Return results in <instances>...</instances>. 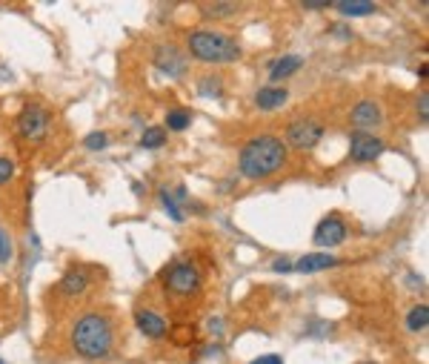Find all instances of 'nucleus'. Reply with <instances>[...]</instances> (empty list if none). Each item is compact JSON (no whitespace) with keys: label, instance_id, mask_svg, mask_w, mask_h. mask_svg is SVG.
I'll list each match as a JSON object with an SVG mask.
<instances>
[{"label":"nucleus","instance_id":"1","mask_svg":"<svg viewBox=\"0 0 429 364\" xmlns=\"http://www.w3.org/2000/svg\"><path fill=\"white\" fill-rule=\"evenodd\" d=\"M284 164H286V144L281 138H275V135L252 138L247 146L240 149V158H238L240 172L247 178H252V181L269 178L272 172H278Z\"/></svg>","mask_w":429,"mask_h":364},{"label":"nucleus","instance_id":"2","mask_svg":"<svg viewBox=\"0 0 429 364\" xmlns=\"http://www.w3.org/2000/svg\"><path fill=\"white\" fill-rule=\"evenodd\" d=\"M72 344L83 358L109 356V350L115 344V332H112L109 318L101 313H86L72 330Z\"/></svg>","mask_w":429,"mask_h":364},{"label":"nucleus","instance_id":"3","mask_svg":"<svg viewBox=\"0 0 429 364\" xmlns=\"http://www.w3.org/2000/svg\"><path fill=\"white\" fill-rule=\"evenodd\" d=\"M187 46L198 60H206V64H229V60L240 57V46L232 38H226L221 32H209V29L189 32Z\"/></svg>","mask_w":429,"mask_h":364},{"label":"nucleus","instance_id":"4","mask_svg":"<svg viewBox=\"0 0 429 364\" xmlns=\"http://www.w3.org/2000/svg\"><path fill=\"white\" fill-rule=\"evenodd\" d=\"M163 281H166V290L175 293V295H192L201 287V272L192 261H177V264L169 267Z\"/></svg>","mask_w":429,"mask_h":364},{"label":"nucleus","instance_id":"5","mask_svg":"<svg viewBox=\"0 0 429 364\" xmlns=\"http://www.w3.org/2000/svg\"><path fill=\"white\" fill-rule=\"evenodd\" d=\"M17 132L32 144L43 141L46 132H49V112L41 104H26L20 118H17Z\"/></svg>","mask_w":429,"mask_h":364},{"label":"nucleus","instance_id":"6","mask_svg":"<svg viewBox=\"0 0 429 364\" xmlns=\"http://www.w3.org/2000/svg\"><path fill=\"white\" fill-rule=\"evenodd\" d=\"M323 132H326L323 124H318V120H312V118H300V120L286 127V141L295 149H315L321 144Z\"/></svg>","mask_w":429,"mask_h":364},{"label":"nucleus","instance_id":"7","mask_svg":"<svg viewBox=\"0 0 429 364\" xmlns=\"http://www.w3.org/2000/svg\"><path fill=\"white\" fill-rule=\"evenodd\" d=\"M384 149H386V144H384L378 135H372V132H352V135H349V155H352V161H358V164H366V161L381 158Z\"/></svg>","mask_w":429,"mask_h":364},{"label":"nucleus","instance_id":"8","mask_svg":"<svg viewBox=\"0 0 429 364\" xmlns=\"http://www.w3.org/2000/svg\"><path fill=\"white\" fill-rule=\"evenodd\" d=\"M349 120H352L355 130H375V127H381L384 112L375 101H358L349 112Z\"/></svg>","mask_w":429,"mask_h":364},{"label":"nucleus","instance_id":"9","mask_svg":"<svg viewBox=\"0 0 429 364\" xmlns=\"http://www.w3.org/2000/svg\"><path fill=\"white\" fill-rule=\"evenodd\" d=\"M155 66L161 69V72H166V78H180L183 72H187V57H183V52H177L175 46H158V52H155Z\"/></svg>","mask_w":429,"mask_h":364},{"label":"nucleus","instance_id":"10","mask_svg":"<svg viewBox=\"0 0 429 364\" xmlns=\"http://www.w3.org/2000/svg\"><path fill=\"white\" fill-rule=\"evenodd\" d=\"M347 238V224L341 216H329L318 224L315 230V244L318 247H335V244H341V241Z\"/></svg>","mask_w":429,"mask_h":364},{"label":"nucleus","instance_id":"11","mask_svg":"<svg viewBox=\"0 0 429 364\" xmlns=\"http://www.w3.org/2000/svg\"><path fill=\"white\" fill-rule=\"evenodd\" d=\"M341 261L335 258V255H329V253H310V255H303V258H298L295 264H292V270H298V272H321V270H329V267H338Z\"/></svg>","mask_w":429,"mask_h":364},{"label":"nucleus","instance_id":"12","mask_svg":"<svg viewBox=\"0 0 429 364\" xmlns=\"http://www.w3.org/2000/svg\"><path fill=\"white\" fill-rule=\"evenodd\" d=\"M135 321H138V330L149 339H161L166 332V318L158 316V313H152V310H138Z\"/></svg>","mask_w":429,"mask_h":364},{"label":"nucleus","instance_id":"13","mask_svg":"<svg viewBox=\"0 0 429 364\" xmlns=\"http://www.w3.org/2000/svg\"><path fill=\"white\" fill-rule=\"evenodd\" d=\"M286 98H289V92L284 86H263V89H258V95H255V104H258V109H278V106H284L286 104Z\"/></svg>","mask_w":429,"mask_h":364},{"label":"nucleus","instance_id":"14","mask_svg":"<svg viewBox=\"0 0 429 364\" xmlns=\"http://www.w3.org/2000/svg\"><path fill=\"white\" fill-rule=\"evenodd\" d=\"M303 64V57L300 55H284L278 60H272V66H269V78L272 80H281V78H289L292 72H298Z\"/></svg>","mask_w":429,"mask_h":364},{"label":"nucleus","instance_id":"15","mask_svg":"<svg viewBox=\"0 0 429 364\" xmlns=\"http://www.w3.org/2000/svg\"><path fill=\"white\" fill-rule=\"evenodd\" d=\"M344 18H366L375 12V4H366V0H341V4H335Z\"/></svg>","mask_w":429,"mask_h":364},{"label":"nucleus","instance_id":"16","mask_svg":"<svg viewBox=\"0 0 429 364\" xmlns=\"http://www.w3.org/2000/svg\"><path fill=\"white\" fill-rule=\"evenodd\" d=\"M86 284H89V276L83 270H69L64 276V281H60V290H64L66 295H78V293L86 290Z\"/></svg>","mask_w":429,"mask_h":364},{"label":"nucleus","instance_id":"17","mask_svg":"<svg viewBox=\"0 0 429 364\" xmlns=\"http://www.w3.org/2000/svg\"><path fill=\"white\" fill-rule=\"evenodd\" d=\"M201 12L206 18H214V20H224V18H232L238 12L235 4H201Z\"/></svg>","mask_w":429,"mask_h":364},{"label":"nucleus","instance_id":"18","mask_svg":"<svg viewBox=\"0 0 429 364\" xmlns=\"http://www.w3.org/2000/svg\"><path fill=\"white\" fill-rule=\"evenodd\" d=\"M426 324H429V310H426V304L412 307L409 316H407V327H409L412 332H421V330H426Z\"/></svg>","mask_w":429,"mask_h":364},{"label":"nucleus","instance_id":"19","mask_svg":"<svg viewBox=\"0 0 429 364\" xmlns=\"http://www.w3.org/2000/svg\"><path fill=\"white\" fill-rule=\"evenodd\" d=\"M166 144V130L163 127H149L143 135H140V146H146V149H158V146H163Z\"/></svg>","mask_w":429,"mask_h":364},{"label":"nucleus","instance_id":"20","mask_svg":"<svg viewBox=\"0 0 429 364\" xmlns=\"http://www.w3.org/2000/svg\"><path fill=\"white\" fill-rule=\"evenodd\" d=\"M189 120H192L189 109H172V112L166 115V127H169L172 132H180V130L189 127Z\"/></svg>","mask_w":429,"mask_h":364},{"label":"nucleus","instance_id":"21","mask_svg":"<svg viewBox=\"0 0 429 364\" xmlns=\"http://www.w3.org/2000/svg\"><path fill=\"white\" fill-rule=\"evenodd\" d=\"M198 92L203 98H221V80L218 78H201V89Z\"/></svg>","mask_w":429,"mask_h":364},{"label":"nucleus","instance_id":"22","mask_svg":"<svg viewBox=\"0 0 429 364\" xmlns=\"http://www.w3.org/2000/svg\"><path fill=\"white\" fill-rule=\"evenodd\" d=\"M161 204H163V209H166V216L172 218V221H183V216H180V209H177V201L166 192V190H161Z\"/></svg>","mask_w":429,"mask_h":364},{"label":"nucleus","instance_id":"23","mask_svg":"<svg viewBox=\"0 0 429 364\" xmlns=\"http://www.w3.org/2000/svg\"><path fill=\"white\" fill-rule=\"evenodd\" d=\"M106 144H109L106 132H92V135H86V141H83L86 149H103Z\"/></svg>","mask_w":429,"mask_h":364},{"label":"nucleus","instance_id":"24","mask_svg":"<svg viewBox=\"0 0 429 364\" xmlns=\"http://www.w3.org/2000/svg\"><path fill=\"white\" fill-rule=\"evenodd\" d=\"M12 258V247H9V238H6V232L0 230V264H6Z\"/></svg>","mask_w":429,"mask_h":364},{"label":"nucleus","instance_id":"25","mask_svg":"<svg viewBox=\"0 0 429 364\" xmlns=\"http://www.w3.org/2000/svg\"><path fill=\"white\" fill-rule=\"evenodd\" d=\"M12 175H15V164L9 158H0V184H6Z\"/></svg>","mask_w":429,"mask_h":364},{"label":"nucleus","instance_id":"26","mask_svg":"<svg viewBox=\"0 0 429 364\" xmlns=\"http://www.w3.org/2000/svg\"><path fill=\"white\" fill-rule=\"evenodd\" d=\"M426 106H429V95H426V92H421V98H418V112H421V120H426V118H429V109H426Z\"/></svg>","mask_w":429,"mask_h":364},{"label":"nucleus","instance_id":"27","mask_svg":"<svg viewBox=\"0 0 429 364\" xmlns=\"http://www.w3.org/2000/svg\"><path fill=\"white\" fill-rule=\"evenodd\" d=\"M252 364H284V358H281V356H261V358H255Z\"/></svg>","mask_w":429,"mask_h":364},{"label":"nucleus","instance_id":"28","mask_svg":"<svg viewBox=\"0 0 429 364\" xmlns=\"http://www.w3.org/2000/svg\"><path fill=\"white\" fill-rule=\"evenodd\" d=\"M272 270H275V272H292V264H289V261H275Z\"/></svg>","mask_w":429,"mask_h":364},{"label":"nucleus","instance_id":"29","mask_svg":"<svg viewBox=\"0 0 429 364\" xmlns=\"http://www.w3.org/2000/svg\"><path fill=\"white\" fill-rule=\"evenodd\" d=\"M329 4H303V9H326Z\"/></svg>","mask_w":429,"mask_h":364}]
</instances>
